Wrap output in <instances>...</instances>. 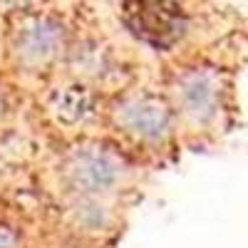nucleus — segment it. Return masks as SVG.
<instances>
[{
    "label": "nucleus",
    "mask_w": 248,
    "mask_h": 248,
    "mask_svg": "<svg viewBox=\"0 0 248 248\" xmlns=\"http://www.w3.org/2000/svg\"><path fill=\"white\" fill-rule=\"evenodd\" d=\"M65 174L72 189L82 194H102L119 181L122 164L105 149H82L70 156Z\"/></svg>",
    "instance_id": "f03ea898"
},
{
    "label": "nucleus",
    "mask_w": 248,
    "mask_h": 248,
    "mask_svg": "<svg viewBox=\"0 0 248 248\" xmlns=\"http://www.w3.org/2000/svg\"><path fill=\"white\" fill-rule=\"evenodd\" d=\"M90 107H92V97L85 87L70 85V87H62L52 94V112L65 124L82 122L90 114Z\"/></svg>",
    "instance_id": "423d86ee"
},
{
    "label": "nucleus",
    "mask_w": 248,
    "mask_h": 248,
    "mask_svg": "<svg viewBox=\"0 0 248 248\" xmlns=\"http://www.w3.org/2000/svg\"><path fill=\"white\" fill-rule=\"evenodd\" d=\"M0 248H17V238L10 229H3L0 226Z\"/></svg>",
    "instance_id": "0eeeda50"
},
{
    "label": "nucleus",
    "mask_w": 248,
    "mask_h": 248,
    "mask_svg": "<svg viewBox=\"0 0 248 248\" xmlns=\"http://www.w3.org/2000/svg\"><path fill=\"white\" fill-rule=\"evenodd\" d=\"M122 20L137 37L156 47H169L186 32V15L174 3H127Z\"/></svg>",
    "instance_id": "f257e3e1"
},
{
    "label": "nucleus",
    "mask_w": 248,
    "mask_h": 248,
    "mask_svg": "<svg viewBox=\"0 0 248 248\" xmlns=\"http://www.w3.org/2000/svg\"><path fill=\"white\" fill-rule=\"evenodd\" d=\"M179 99L186 114L196 119H206L214 114L218 102V87L211 75L206 72H189L179 82Z\"/></svg>",
    "instance_id": "39448f33"
},
{
    "label": "nucleus",
    "mask_w": 248,
    "mask_h": 248,
    "mask_svg": "<svg viewBox=\"0 0 248 248\" xmlns=\"http://www.w3.org/2000/svg\"><path fill=\"white\" fill-rule=\"evenodd\" d=\"M117 122L127 134L144 141H156L169 134L171 114L156 97H134L117 109Z\"/></svg>",
    "instance_id": "7ed1b4c3"
},
{
    "label": "nucleus",
    "mask_w": 248,
    "mask_h": 248,
    "mask_svg": "<svg viewBox=\"0 0 248 248\" xmlns=\"http://www.w3.org/2000/svg\"><path fill=\"white\" fill-rule=\"evenodd\" d=\"M15 47L25 65H45L62 47V28L50 17H32L20 28Z\"/></svg>",
    "instance_id": "20e7f679"
}]
</instances>
